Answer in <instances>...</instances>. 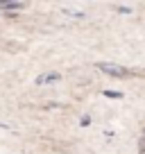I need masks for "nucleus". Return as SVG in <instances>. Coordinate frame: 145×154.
Segmentation results:
<instances>
[{
  "instance_id": "nucleus-1",
  "label": "nucleus",
  "mask_w": 145,
  "mask_h": 154,
  "mask_svg": "<svg viewBox=\"0 0 145 154\" xmlns=\"http://www.w3.org/2000/svg\"><path fill=\"white\" fill-rule=\"evenodd\" d=\"M97 68H100L102 72H106V75H113V77H129L131 75V70H127L125 66L109 63V61H100V63H97Z\"/></svg>"
},
{
  "instance_id": "nucleus-2",
  "label": "nucleus",
  "mask_w": 145,
  "mask_h": 154,
  "mask_svg": "<svg viewBox=\"0 0 145 154\" xmlns=\"http://www.w3.org/2000/svg\"><path fill=\"white\" fill-rule=\"evenodd\" d=\"M59 72H48V75H39L36 77V84H48V82H57Z\"/></svg>"
},
{
  "instance_id": "nucleus-3",
  "label": "nucleus",
  "mask_w": 145,
  "mask_h": 154,
  "mask_svg": "<svg viewBox=\"0 0 145 154\" xmlns=\"http://www.w3.org/2000/svg\"><path fill=\"white\" fill-rule=\"evenodd\" d=\"M0 9H23V2H2Z\"/></svg>"
},
{
  "instance_id": "nucleus-4",
  "label": "nucleus",
  "mask_w": 145,
  "mask_h": 154,
  "mask_svg": "<svg viewBox=\"0 0 145 154\" xmlns=\"http://www.w3.org/2000/svg\"><path fill=\"white\" fill-rule=\"evenodd\" d=\"M104 95H106V97H118V100H120V97H122V93H113V91H104Z\"/></svg>"
}]
</instances>
